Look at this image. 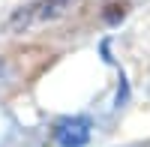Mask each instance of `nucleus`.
<instances>
[{
  "instance_id": "1",
  "label": "nucleus",
  "mask_w": 150,
  "mask_h": 147,
  "mask_svg": "<svg viewBox=\"0 0 150 147\" xmlns=\"http://www.w3.org/2000/svg\"><path fill=\"white\" fill-rule=\"evenodd\" d=\"M72 6H75V0H33V3L15 9L9 15L6 30L9 33H27L33 27H42V24H48V21L63 18Z\"/></svg>"
},
{
  "instance_id": "2",
  "label": "nucleus",
  "mask_w": 150,
  "mask_h": 147,
  "mask_svg": "<svg viewBox=\"0 0 150 147\" xmlns=\"http://www.w3.org/2000/svg\"><path fill=\"white\" fill-rule=\"evenodd\" d=\"M93 135V123L87 117H66L54 126V144L57 147H87Z\"/></svg>"
}]
</instances>
